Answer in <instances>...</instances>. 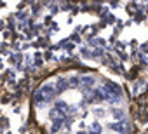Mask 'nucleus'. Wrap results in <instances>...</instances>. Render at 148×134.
I'll list each match as a JSON object with an SVG mask.
<instances>
[{
    "mask_svg": "<svg viewBox=\"0 0 148 134\" xmlns=\"http://www.w3.org/2000/svg\"><path fill=\"white\" fill-rule=\"evenodd\" d=\"M110 129H113V131H117V132H125V127H124V124H120V122L112 124V125H110Z\"/></svg>",
    "mask_w": 148,
    "mask_h": 134,
    "instance_id": "obj_2",
    "label": "nucleus"
},
{
    "mask_svg": "<svg viewBox=\"0 0 148 134\" xmlns=\"http://www.w3.org/2000/svg\"><path fill=\"white\" fill-rule=\"evenodd\" d=\"M113 115H115V118H122V117H124L122 110H113Z\"/></svg>",
    "mask_w": 148,
    "mask_h": 134,
    "instance_id": "obj_3",
    "label": "nucleus"
},
{
    "mask_svg": "<svg viewBox=\"0 0 148 134\" xmlns=\"http://www.w3.org/2000/svg\"><path fill=\"white\" fill-rule=\"evenodd\" d=\"M92 132H94V134H99V132H101V127H99V124H94V127H92Z\"/></svg>",
    "mask_w": 148,
    "mask_h": 134,
    "instance_id": "obj_4",
    "label": "nucleus"
},
{
    "mask_svg": "<svg viewBox=\"0 0 148 134\" xmlns=\"http://www.w3.org/2000/svg\"><path fill=\"white\" fill-rule=\"evenodd\" d=\"M54 94H56V89H54V85H51V84H45V85H42L37 92H35V101H42V103H47V101H51L52 98H54Z\"/></svg>",
    "mask_w": 148,
    "mask_h": 134,
    "instance_id": "obj_1",
    "label": "nucleus"
},
{
    "mask_svg": "<svg viewBox=\"0 0 148 134\" xmlns=\"http://www.w3.org/2000/svg\"><path fill=\"white\" fill-rule=\"evenodd\" d=\"M84 82H86V85H92L94 79H91V77H86V79H84Z\"/></svg>",
    "mask_w": 148,
    "mask_h": 134,
    "instance_id": "obj_5",
    "label": "nucleus"
}]
</instances>
